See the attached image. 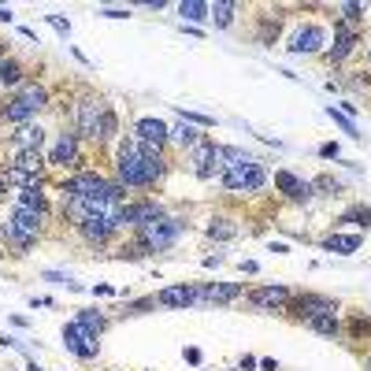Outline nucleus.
Here are the masks:
<instances>
[{
    "instance_id": "f257e3e1",
    "label": "nucleus",
    "mask_w": 371,
    "mask_h": 371,
    "mask_svg": "<svg viewBox=\"0 0 371 371\" xmlns=\"http://www.w3.org/2000/svg\"><path fill=\"white\" fill-rule=\"evenodd\" d=\"M115 171H119V186H153L164 178V156H160V149L130 137V142L119 145Z\"/></svg>"
},
{
    "instance_id": "f03ea898",
    "label": "nucleus",
    "mask_w": 371,
    "mask_h": 371,
    "mask_svg": "<svg viewBox=\"0 0 371 371\" xmlns=\"http://www.w3.org/2000/svg\"><path fill=\"white\" fill-rule=\"evenodd\" d=\"M75 126H78V134L93 137V142H112L119 130V119L100 97H82L75 104Z\"/></svg>"
},
{
    "instance_id": "7ed1b4c3",
    "label": "nucleus",
    "mask_w": 371,
    "mask_h": 371,
    "mask_svg": "<svg viewBox=\"0 0 371 371\" xmlns=\"http://www.w3.org/2000/svg\"><path fill=\"white\" fill-rule=\"evenodd\" d=\"M137 230H142V242H137V249L130 256L164 253V249H171L178 238H182V223H178V219H167V216H160V219H153V223H145Z\"/></svg>"
},
{
    "instance_id": "20e7f679",
    "label": "nucleus",
    "mask_w": 371,
    "mask_h": 371,
    "mask_svg": "<svg viewBox=\"0 0 371 371\" xmlns=\"http://www.w3.org/2000/svg\"><path fill=\"white\" fill-rule=\"evenodd\" d=\"M45 104H48V89H45V86H37V82H30V86L19 89V93L8 100L4 108H0V115H4L8 123H19V126H23L26 119H30V115H37Z\"/></svg>"
},
{
    "instance_id": "39448f33",
    "label": "nucleus",
    "mask_w": 371,
    "mask_h": 371,
    "mask_svg": "<svg viewBox=\"0 0 371 371\" xmlns=\"http://www.w3.org/2000/svg\"><path fill=\"white\" fill-rule=\"evenodd\" d=\"M41 223H45V216H41V212H30V208H15L12 219L4 223V238L26 253V249L34 245V238L41 234Z\"/></svg>"
},
{
    "instance_id": "423d86ee",
    "label": "nucleus",
    "mask_w": 371,
    "mask_h": 371,
    "mask_svg": "<svg viewBox=\"0 0 371 371\" xmlns=\"http://www.w3.org/2000/svg\"><path fill=\"white\" fill-rule=\"evenodd\" d=\"M64 197H82V200H112V182L97 171H78L64 182Z\"/></svg>"
},
{
    "instance_id": "0eeeda50",
    "label": "nucleus",
    "mask_w": 371,
    "mask_h": 371,
    "mask_svg": "<svg viewBox=\"0 0 371 371\" xmlns=\"http://www.w3.org/2000/svg\"><path fill=\"white\" fill-rule=\"evenodd\" d=\"M264 182H267V175H264L260 164H249V167H238V171L223 175V186L230 189V193H256Z\"/></svg>"
},
{
    "instance_id": "6e6552de",
    "label": "nucleus",
    "mask_w": 371,
    "mask_h": 371,
    "mask_svg": "<svg viewBox=\"0 0 371 371\" xmlns=\"http://www.w3.org/2000/svg\"><path fill=\"white\" fill-rule=\"evenodd\" d=\"M189 164H193V175H197V178H212L216 167H223V145H216V142L193 145V153H189Z\"/></svg>"
},
{
    "instance_id": "1a4fd4ad",
    "label": "nucleus",
    "mask_w": 371,
    "mask_h": 371,
    "mask_svg": "<svg viewBox=\"0 0 371 371\" xmlns=\"http://www.w3.org/2000/svg\"><path fill=\"white\" fill-rule=\"evenodd\" d=\"M64 345H67V353H75L78 360H93L100 353L97 338L89 334L86 327H78V323H67L64 327Z\"/></svg>"
},
{
    "instance_id": "9d476101",
    "label": "nucleus",
    "mask_w": 371,
    "mask_h": 371,
    "mask_svg": "<svg viewBox=\"0 0 371 371\" xmlns=\"http://www.w3.org/2000/svg\"><path fill=\"white\" fill-rule=\"evenodd\" d=\"M134 137L137 142H145V145H153V149H160L171 137V130H167V123L164 119H156V115H145V119H137V126H134Z\"/></svg>"
},
{
    "instance_id": "9b49d317",
    "label": "nucleus",
    "mask_w": 371,
    "mask_h": 371,
    "mask_svg": "<svg viewBox=\"0 0 371 371\" xmlns=\"http://www.w3.org/2000/svg\"><path fill=\"white\" fill-rule=\"evenodd\" d=\"M160 216L164 212H160V204H153V200H145V204H123L115 227H145V223H153V219H160Z\"/></svg>"
},
{
    "instance_id": "f8f14e48",
    "label": "nucleus",
    "mask_w": 371,
    "mask_h": 371,
    "mask_svg": "<svg viewBox=\"0 0 371 371\" xmlns=\"http://www.w3.org/2000/svg\"><path fill=\"white\" fill-rule=\"evenodd\" d=\"M156 305L164 308H189V305H200V289L197 286H167L156 294Z\"/></svg>"
},
{
    "instance_id": "ddd939ff",
    "label": "nucleus",
    "mask_w": 371,
    "mask_h": 371,
    "mask_svg": "<svg viewBox=\"0 0 371 371\" xmlns=\"http://www.w3.org/2000/svg\"><path fill=\"white\" fill-rule=\"evenodd\" d=\"M48 164L56 167H75L78 164V134H59L53 153H48Z\"/></svg>"
},
{
    "instance_id": "4468645a",
    "label": "nucleus",
    "mask_w": 371,
    "mask_h": 371,
    "mask_svg": "<svg viewBox=\"0 0 371 371\" xmlns=\"http://www.w3.org/2000/svg\"><path fill=\"white\" fill-rule=\"evenodd\" d=\"M242 297V283H212L200 289V305H230Z\"/></svg>"
},
{
    "instance_id": "2eb2a0df",
    "label": "nucleus",
    "mask_w": 371,
    "mask_h": 371,
    "mask_svg": "<svg viewBox=\"0 0 371 371\" xmlns=\"http://www.w3.org/2000/svg\"><path fill=\"white\" fill-rule=\"evenodd\" d=\"M327 41V34L319 26H305L294 34V41H289V53L294 56H305V53H319V45Z\"/></svg>"
},
{
    "instance_id": "dca6fc26",
    "label": "nucleus",
    "mask_w": 371,
    "mask_h": 371,
    "mask_svg": "<svg viewBox=\"0 0 371 371\" xmlns=\"http://www.w3.org/2000/svg\"><path fill=\"white\" fill-rule=\"evenodd\" d=\"M12 167H15V171H26V175L41 178V167H45L41 149H12Z\"/></svg>"
},
{
    "instance_id": "f3484780",
    "label": "nucleus",
    "mask_w": 371,
    "mask_h": 371,
    "mask_svg": "<svg viewBox=\"0 0 371 371\" xmlns=\"http://www.w3.org/2000/svg\"><path fill=\"white\" fill-rule=\"evenodd\" d=\"M330 308H338L330 297H316V294H305V297H297L294 301V312L301 316V319H312V316H319V312H330Z\"/></svg>"
},
{
    "instance_id": "a211bd4d",
    "label": "nucleus",
    "mask_w": 371,
    "mask_h": 371,
    "mask_svg": "<svg viewBox=\"0 0 371 371\" xmlns=\"http://www.w3.org/2000/svg\"><path fill=\"white\" fill-rule=\"evenodd\" d=\"M275 186L283 189L286 197H294V200H308V197H312V189H316L312 182H301V178L289 175V171H278L275 175Z\"/></svg>"
},
{
    "instance_id": "6ab92c4d",
    "label": "nucleus",
    "mask_w": 371,
    "mask_h": 371,
    "mask_svg": "<svg viewBox=\"0 0 371 371\" xmlns=\"http://www.w3.org/2000/svg\"><path fill=\"white\" fill-rule=\"evenodd\" d=\"M249 301H253L256 308H278V305H286V301H289V289L286 286H264V289H253Z\"/></svg>"
},
{
    "instance_id": "aec40b11",
    "label": "nucleus",
    "mask_w": 371,
    "mask_h": 371,
    "mask_svg": "<svg viewBox=\"0 0 371 371\" xmlns=\"http://www.w3.org/2000/svg\"><path fill=\"white\" fill-rule=\"evenodd\" d=\"M12 142H15V149H41L45 145V130L37 123H23L12 134Z\"/></svg>"
},
{
    "instance_id": "412c9836",
    "label": "nucleus",
    "mask_w": 371,
    "mask_h": 371,
    "mask_svg": "<svg viewBox=\"0 0 371 371\" xmlns=\"http://www.w3.org/2000/svg\"><path fill=\"white\" fill-rule=\"evenodd\" d=\"M178 15H182L186 23H204V19L212 15V4H204V0H182V4H178Z\"/></svg>"
},
{
    "instance_id": "4be33fe9",
    "label": "nucleus",
    "mask_w": 371,
    "mask_h": 371,
    "mask_svg": "<svg viewBox=\"0 0 371 371\" xmlns=\"http://www.w3.org/2000/svg\"><path fill=\"white\" fill-rule=\"evenodd\" d=\"M308 327L316 330V334H327V338H334L338 334V308H330V312H319L312 319H305Z\"/></svg>"
},
{
    "instance_id": "5701e85b",
    "label": "nucleus",
    "mask_w": 371,
    "mask_h": 371,
    "mask_svg": "<svg viewBox=\"0 0 371 371\" xmlns=\"http://www.w3.org/2000/svg\"><path fill=\"white\" fill-rule=\"evenodd\" d=\"M15 208H30V212H41V216H45V193H41V186H26V189H19Z\"/></svg>"
},
{
    "instance_id": "b1692460",
    "label": "nucleus",
    "mask_w": 371,
    "mask_h": 371,
    "mask_svg": "<svg viewBox=\"0 0 371 371\" xmlns=\"http://www.w3.org/2000/svg\"><path fill=\"white\" fill-rule=\"evenodd\" d=\"M78 230H82V238H86V242H108L115 227L108 223V219H89V223H82Z\"/></svg>"
},
{
    "instance_id": "393cba45",
    "label": "nucleus",
    "mask_w": 371,
    "mask_h": 371,
    "mask_svg": "<svg viewBox=\"0 0 371 371\" xmlns=\"http://www.w3.org/2000/svg\"><path fill=\"white\" fill-rule=\"evenodd\" d=\"M249 164H256L253 156L245 153V149H234V145H223V175L227 171H238V167H249Z\"/></svg>"
},
{
    "instance_id": "a878e982",
    "label": "nucleus",
    "mask_w": 371,
    "mask_h": 371,
    "mask_svg": "<svg viewBox=\"0 0 371 371\" xmlns=\"http://www.w3.org/2000/svg\"><path fill=\"white\" fill-rule=\"evenodd\" d=\"M327 253H356L360 249V234H330L323 242Z\"/></svg>"
},
{
    "instance_id": "bb28decb",
    "label": "nucleus",
    "mask_w": 371,
    "mask_h": 371,
    "mask_svg": "<svg viewBox=\"0 0 371 371\" xmlns=\"http://www.w3.org/2000/svg\"><path fill=\"white\" fill-rule=\"evenodd\" d=\"M353 45H356V30L342 26L338 30V48H330V59H345L349 53H353Z\"/></svg>"
},
{
    "instance_id": "cd10ccee",
    "label": "nucleus",
    "mask_w": 371,
    "mask_h": 371,
    "mask_svg": "<svg viewBox=\"0 0 371 371\" xmlns=\"http://www.w3.org/2000/svg\"><path fill=\"white\" fill-rule=\"evenodd\" d=\"M171 137H175V142H178V145H189V149H193V145H200V142H204V137H200V130H197L193 123H178V126L171 130Z\"/></svg>"
},
{
    "instance_id": "c85d7f7f",
    "label": "nucleus",
    "mask_w": 371,
    "mask_h": 371,
    "mask_svg": "<svg viewBox=\"0 0 371 371\" xmlns=\"http://www.w3.org/2000/svg\"><path fill=\"white\" fill-rule=\"evenodd\" d=\"M75 323H78V327H86V330H89V334H93V338H97V334H100V330H104V327H108V319H104V316H100V312H93V308H86V312H78V319H75Z\"/></svg>"
},
{
    "instance_id": "c756f323",
    "label": "nucleus",
    "mask_w": 371,
    "mask_h": 371,
    "mask_svg": "<svg viewBox=\"0 0 371 371\" xmlns=\"http://www.w3.org/2000/svg\"><path fill=\"white\" fill-rule=\"evenodd\" d=\"M23 82V67L15 59H0V86H19Z\"/></svg>"
},
{
    "instance_id": "7c9ffc66",
    "label": "nucleus",
    "mask_w": 371,
    "mask_h": 371,
    "mask_svg": "<svg viewBox=\"0 0 371 371\" xmlns=\"http://www.w3.org/2000/svg\"><path fill=\"white\" fill-rule=\"evenodd\" d=\"M212 19H216V26H230V19H234V4H230V0H216V4H212Z\"/></svg>"
},
{
    "instance_id": "2f4dec72",
    "label": "nucleus",
    "mask_w": 371,
    "mask_h": 371,
    "mask_svg": "<svg viewBox=\"0 0 371 371\" xmlns=\"http://www.w3.org/2000/svg\"><path fill=\"white\" fill-rule=\"evenodd\" d=\"M208 238H219V242L234 238V223H230V219H212V223H208Z\"/></svg>"
},
{
    "instance_id": "473e14b6",
    "label": "nucleus",
    "mask_w": 371,
    "mask_h": 371,
    "mask_svg": "<svg viewBox=\"0 0 371 371\" xmlns=\"http://www.w3.org/2000/svg\"><path fill=\"white\" fill-rule=\"evenodd\" d=\"M327 115H330V119H334V126H338V130H342V134H349V137H360V134H356V126H353V123H349V115H342V112H334V104H330V108H327Z\"/></svg>"
},
{
    "instance_id": "72a5a7b5",
    "label": "nucleus",
    "mask_w": 371,
    "mask_h": 371,
    "mask_svg": "<svg viewBox=\"0 0 371 371\" xmlns=\"http://www.w3.org/2000/svg\"><path fill=\"white\" fill-rule=\"evenodd\" d=\"M178 119H182V123H193V126H212V123H216L212 115H200V112H186V108H178Z\"/></svg>"
},
{
    "instance_id": "f704fd0d",
    "label": "nucleus",
    "mask_w": 371,
    "mask_h": 371,
    "mask_svg": "<svg viewBox=\"0 0 371 371\" xmlns=\"http://www.w3.org/2000/svg\"><path fill=\"white\" fill-rule=\"evenodd\" d=\"M342 219H345V223H360V227H368V223H371V212H368V208H349V212H345Z\"/></svg>"
},
{
    "instance_id": "c9c22d12",
    "label": "nucleus",
    "mask_w": 371,
    "mask_h": 371,
    "mask_svg": "<svg viewBox=\"0 0 371 371\" xmlns=\"http://www.w3.org/2000/svg\"><path fill=\"white\" fill-rule=\"evenodd\" d=\"M342 15L349 19V23H356V19L364 15V4H342Z\"/></svg>"
},
{
    "instance_id": "e433bc0d",
    "label": "nucleus",
    "mask_w": 371,
    "mask_h": 371,
    "mask_svg": "<svg viewBox=\"0 0 371 371\" xmlns=\"http://www.w3.org/2000/svg\"><path fill=\"white\" fill-rule=\"evenodd\" d=\"M48 23H53V26H56V30H59V34H64V37L71 34V23H67L64 15H48Z\"/></svg>"
},
{
    "instance_id": "4c0bfd02",
    "label": "nucleus",
    "mask_w": 371,
    "mask_h": 371,
    "mask_svg": "<svg viewBox=\"0 0 371 371\" xmlns=\"http://www.w3.org/2000/svg\"><path fill=\"white\" fill-rule=\"evenodd\" d=\"M97 15H104V19H126L130 12H123V8H100Z\"/></svg>"
},
{
    "instance_id": "58836bf2",
    "label": "nucleus",
    "mask_w": 371,
    "mask_h": 371,
    "mask_svg": "<svg viewBox=\"0 0 371 371\" xmlns=\"http://www.w3.org/2000/svg\"><path fill=\"white\" fill-rule=\"evenodd\" d=\"M45 278H48V283H59V286H71V278L59 275V272H45Z\"/></svg>"
},
{
    "instance_id": "ea45409f",
    "label": "nucleus",
    "mask_w": 371,
    "mask_h": 371,
    "mask_svg": "<svg viewBox=\"0 0 371 371\" xmlns=\"http://www.w3.org/2000/svg\"><path fill=\"white\" fill-rule=\"evenodd\" d=\"M319 156H323V160H334L338 156V145H323V149H319Z\"/></svg>"
},
{
    "instance_id": "a19ab883",
    "label": "nucleus",
    "mask_w": 371,
    "mask_h": 371,
    "mask_svg": "<svg viewBox=\"0 0 371 371\" xmlns=\"http://www.w3.org/2000/svg\"><path fill=\"white\" fill-rule=\"evenodd\" d=\"M186 360H189V364H200V349L189 345V349H186Z\"/></svg>"
},
{
    "instance_id": "79ce46f5",
    "label": "nucleus",
    "mask_w": 371,
    "mask_h": 371,
    "mask_svg": "<svg viewBox=\"0 0 371 371\" xmlns=\"http://www.w3.org/2000/svg\"><path fill=\"white\" fill-rule=\"evenodd\" d=\"M0 23H12V8H0Z\"/></svg>"
},
{
    "instance_id": "37998d69",
    "label": "nucleus",
    "mask_w": 371,
    "mask_h": 371,
    "mask_svg": "<svg viewBox=\"0 0 371 371\" xmlns=\"http://www.w3.org/2000/svg\"><path fill=\"white\" fill-rule=\"evenodd\" d=\"M4 189H8V175L0 171V193H4Z\"/></svg>"
},
{
    "instance_id": "c03bdc74",
    "label": "nucleus",
    "mask_w": 371,
    "mask_h": 371,
    "mask_svg": "<svg viewBox=\"0 0 371 371\" xmlns=\"http://www.w3.org/2000/svg\"><path fill=\"white\" fill-rule=\"evenodd\" d=\"M26 371H37V364H30V368H26Z\"/></svg>"
}]
</instances>
